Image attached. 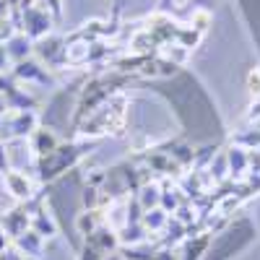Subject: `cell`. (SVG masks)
Here are the masks:
<instances>
[{
	"label": "cell",
	"mask_w": 260,
	"mask_h": 260,
	"mask_svg": "<svg viewBox=\"0 0 260 260\" xmlns=\"http://www.w3.org/2000/svg\"><path fill=\"white\" fill-rule=\"evenodd\" d=\"M6 185H8V190L16 195V198H21V201H26L29 195H31L29 180L24 175H18V172H6Z\"/></svg>",
	"instance_id": "obj_1"
},
{
	"label": "cell",
	"mask_w": 260,
	"mask_h": 260,
	"mask_svg": "<svg viewBox=\"0 0 260 260\" xmlns=\"http://www.w3.org/2000/svg\"><path fill=\"white\" fill-rule=\"evenodd\" d=\"M26 213H21V211H11V213H6V219H3V226H6V232L11 234V237H21L26 232Z\"/></svg>",
	"instance_id": "obj_2"
},
{
	"label": "cell",
	"mask_w": 260,
	"mask_h": 260,
	"mask_svg": "<svg viewBox=\"0 0 260 260\" xmlns=\"http://www.w3.org/2000/svg\"><path fill=\"white\" fill-rule=\"evenodd\" d=\"M29 50H31V47H29V39H26L24 34H16V37H11V39H8L6 55H11L13 60H18V62H21V60H24V57L29 55Z\"/></svg>",
	"instance_id": "obj_3"
},
{
	"label": "cell",
	"mask_w": 260,
	"mask_h": 260,
	"mask_svg": "<svg viewBox=\"0 0 260 260\" xmlns=\"http://www.w3.org/2000/svg\"><path fill=\"white\" fill-rule=\"evenodd\" d=\"M16 240H18V247H21V250H26L31 257H39L42 242H39V234H37V232H24L21 237H16Z\"/></svg>",
	"instance_id": "obj_4"
},
{
	"label": "cell",
	"mask_w": 260,
	"mask_h": 260,
	"mask_svg": "<svg viewBox=\"0 0 260 260\" xmlns=\"http://www.w3.org/2000/svg\"><path fill=\"white\" fill-rule=\"evenodd\" d=\"M45 24H47V16H42L39 11L29 8L26 11V26H29V37H39L45 34Z\"/></svg>",
	"instance_id": "obj_5"
},
{
	"label": "cell",
	"mask_w": 260,
	"mask_h": 260,
	"mask_svg": "<svg viewBox=\"0 0 260 260\" xmlns=\"http://www.w3.org/2000/svg\"><path fill=\"white\" fill-rule=\"evenodd\" d=\"M0 169H6V172H8V156H6L3 146H0Z\"/></svg>",
	"instance_id": "obj_6"
},
{
	"label": "cell",
	"mask_w": 260,
	"mask_h": 260,
	"mask_svg": "<svg viewBox=\"0 0 260 260\" xmlns=\"http://www.w3.org/2000/svg\"><path fill=\"white\" fill-rule=\"evenodd\" d=\"M6 245H8V240H6V234L0 232V250H6Z\"/></svg>",
	"instance_id": "obj_7"
},
{
	"label": "cell",
	"mask_w": 260,
	"mask_h": 260,
	"mask_svg": "<svg viewBox=\"0 0 260 260\" xmlns=\"http://www.w3.org/2000/svg\"><path fill=\"white\" fill-rule=\"evenodd\" d=\"M6 57H8V55H6V47H0V65L6 62Z\"/></svg>",
	"instance_id": "obj_8"
}]
</instances>
